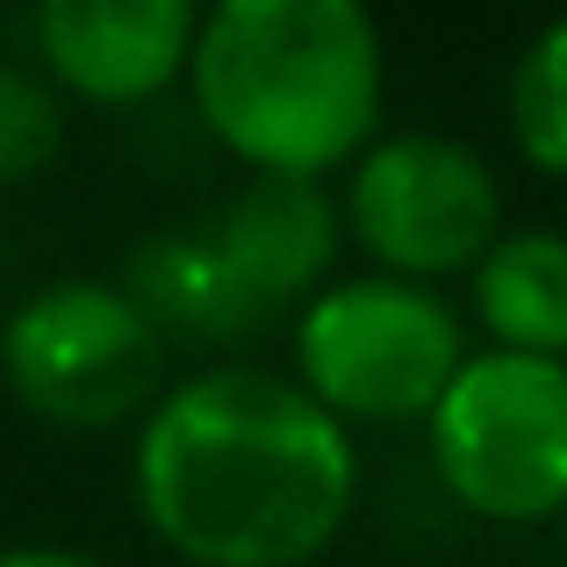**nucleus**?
<instances>
[{
  "label": "nucleus",
  "mask_w": 567,
  "mask_h": 567,
  "mask_svg": "<svg viewBox=\"0 0 567 567\" xmlns=\"http://www.w3.org/2000/svg\"><path fill=\"white\" fill-rule=\"evenodd\" d=\"M166 338L123 280H43L0 323V381L29 416L65 431H109L152 416L166 395Z\"/></svg>",
  "instance_id": "6"
},
{
  "label": "nucleus",
  "mask_w": 567,
  "mask_h": 567,
  "mask_svg": "<svg viewBox=\"0 0 567 567\" xmlns=\"http://www.w3.org/2000/svg\"><path fill=\"white\" fill-rule=\"evenodd\" d=\"M0 567H109V560L72 554V546H0Z\"/></svg>",
  "instance_id": "12"
},
{
  "label": "nucleus",
  "mask_w": 567,
  "mask_h": 567,
  "mask_svg": "<svg viewBox=\"0 0 567 567\" xmlns=\"http://www.w3.org/2000/svg\"><path fill=\"white\" fill-rule=\"evenodd\" d=\"M202 130L251 181L352 173L388 115V43L360 0H216L187 58Z\"/></svg>",
  "instance_id": "2"
},
{
  "label": "nucleus",
  "mask_w": 567,
  "mask_h": 567,
  "mask_svg": "<svg viewBox=\"0 0 567 567\" xmlns=\"http://www.w3.org/2000/svg\"><path fill=\"white\" fill-rule=\"evenodd\" d=\"M65 144V101L43 72L29 65H0V187L8 181H37Z\"/></svg>",
  "instance_id": "11"
},
{
  "label": "nucleus",
  "mask_w": 567,
  "mask_h": 567,
  "mask_svg": "<svg viewBox=\"0 0 567 567\" xmlns=\"http://www.w3.org/2000/svg\"><path fill=\"white\" fill-rule=\"evenodd\" d=\"M338 245L346 216L331 187L245 181L208 216L144 237L123 266V288L166 346H251L331 288Z\"/></svg>",
  "instance_id": "3"
},
{
  "label": "nucleus",
  "mask_w": 567,
  "mask_h": 567,
  "mask_svg": "<svg viewBox=\"0 0 567 567\" xmlns=\"http://www.w3.org/2000/svg\"><path fill=\"white\" fill-rule=\"evenodd\" d=\"M467 309L496 352L567 360V230L511 223L467 274Z\"/></svg>",
  "instance_id": "9"
},
{
  "label": "nucleus",
  "mask_w": 567,
  "mask_h": 567,
  "mask_svg": "<svg viewBox=\"0 0 567 567\" xmlns=\"http://www.w3.org/2000/svg\"><path fill=\"white\" fill-rule=\"evenodd\" d=\"M503 123H511V144L532 173L567 181V14H554L546 29H532L525 51L511 58Z\"/></svg>",
  "instance_id": "10"
},
{
  "label": "nucleus",
  "mask_w": 567,
  "mask_h": 567,
  "mask_svg": "<svg viewBox=\"0 0 567 567\" xmlns=\"http://www.w3.org/2000/svg\"><path fill=\"white\" fill-rule=\"evenodd\" d=\"M202 14L187 0H43L37 8V58L51 86L101 109L158 101L187 80Z\"/></svg>",
  "instance_id": "8"
},
{
  "label": "nucleus",
  "mask_w": 567,
  "mask_h": 567,
  "mask_svg": "<svg viewBox=\"0 0 567 567\" xmlns=\"http://www.w3.org/2000/svg\"><path fill=\"white\" fill-rule=\"evenodd\" d=\"M130 488L187 567H309L360 503V445L295 374L216 360L137 424Z\"/></svg>",
  "instance_id": "1"
},
{
  "label": "nucleus",
  "mask_w": 567,
  "mask_h": 567,
  "mask_svg": "<svg viewBox=\"0 0 567 567\" xmlns=\"http://www.w3.org/2000/svg\"><path fill=\"white\" fill-rule=\"evenodd\" d=\"M288 374L338 424H431L445 388L474 360L467 317L445 288H416L395 274H346L288 323Z\"/></svg>",
  "instance_id": "4"
},
{
  "label": "nucleus",
  "mask_w": 567,
  "mask_h": 567,
  "mask_svg": "<svg viewBox=\"0 0 567 567\" xmlns=\"http://www.w3.org/2000/svg\"><path fill=\"white\" fill-rule=\"evenodd\" d=\"M439 488L482 525L567 517V360L474 346L424 424Z\"/></svg>",
  "instance_id": "5"
},
{
  "label": "nucleus",
  "mask_w": 567,
  "mask_h": 567,
  "mask_svg": "<svg viewBox=\"0 0 567 567\" xmlns=\"http://www.w3.org/2000/svg\"><path fill=\"white\" fill-rule=\"evenodd\" d=\"M346 237L374 259V274L445 288L488 259L503 223V181L467 137L445 130H381L338 194Z\"/></svg>",
  "instance_id": "7"
}]
</instances>
